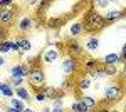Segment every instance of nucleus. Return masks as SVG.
<instances>
[{
    "label": "nucleus",
    "mask_w": 126,
    "mask_h": 112,
    "mask_svg": "<svg viewBox=\"0 0 126 112\" xmlns=\"http://www.w3.org/2000/svg\"><path fill=\"white\" fill-rule=\"evenodd\" d=\"M81 22L84 25V30H87V32H99V30L104 28V19H103V15L94 9L87 10Z\"/></svg>",
    "instance_id": "obj_1"
},
{
    "label": "nucleus",
    "mask_w": 126,
    "mask_h": 112,
    "mask_svg": "<svg viewBox=\"0 0 126 112\" xmlns=\"http://www.w3.org/2000/svg\"><path fill=\"white\" fill-rule=\"evenodd\" d=\"M40 112H50V107H42Z\"/></svg>",
    "instance_id": "obj_35"
},
{
    "label": "nucleus",
    "mask_w": 126,
    "mask_h": 112,
    "mask_svg": "<svg viewBox=\"0 0 126 112\" xmlns=\"http://www.w3.org/2000/svg\"><path fill=\"white\" fill-rule=\"evenodd\" d=\"M50 112H66L64 107H50Z\"/></svg>",
    "instance_id": "obj_31"
},
{
    "label": "nucleus",
    "mask_w": 126,
    "mask_h": 112,
    "mask_svg": "<svg viewBox=\"0 0 126 112\" xmlns=\"http://www.w3.org/2000/svg\"><path fill=\"white\" fill-rule=\"evenodd\" d=\"M59 57H61V49L57 45H49L44 52H42V62L44 64H54L56 60H59Z\"/></svg>",
    "instance_id": "obj_6"
},
{
    "label": "nucleus",
    "mask_w": 126,
    "mask_h": 112,
    "mask_svg": "<svg viewBox=\"0 0 126 112\" xmlns=\"http://www.w3.org/2000/svg\"><path fill=\"white\" fill-rule=\"evenodd\" d=\"M118 55H119V64H125L126 65V42L121 47V54H118Z\"/></svg>",
    "instance_id": "obj_25"
},
{
    "label": "nucleus",
    "mask_w": 126,
    "mask_h": 112,
    "mask_svg": "<svg viewBox=\"0 0 126 112\" xmlns=\"http://www.w3.org/2000/svg\"><path fill=\"white\" fill-rule=\"evenodd\" d=\"M109 3H111L109 0H96L94 2V5H96L97 9H106V7H109Z\"/></svg>",
    "instance_id": "obj_27"
},
{
    "label": "nucleus",
    "mask_w": 126,
    "mask_h": 112,
    "mask_svg": "<svg viewBox=\"0 0 126 112\" xmlns=\"http://www.w3.org/2000/svg\"><path fill=\"white\" fill-rule=\"evenodd\" d=\"M79 67H81L79 59L71 57V55H66L62 59V62H61V70H62V74L67 75V77H72L79 70Z\"/></svg>",
    "instance_id": "obj_4"
},
{
    "label": "nucleus",
    "mask_w": 126,
    "mask_h": 112,
    "mask_svg": "<svg viewBox=\"0 0 126 112\" xmlns=\"http://www.w3.org/2000/svg\"><path fill=\"white\" fill-rule=\"evenodd\" d=\"M84 32H86V30H84V25H82L81 20H74V22H71V25H69V34H71V37H72V38L81 37Z\"/></svg>",
    "instance_id": "obj_12"
},
{
    "label": "nucleus",
    "mask_w": 126,
    "mask_h": 112,
    "mask_svg": "<svg viewBox=\"0 0 126 112\" xmlns=\"http://www.w3.org/2000/svg\"><path fill=\"white\" fill-rule=\"evenodd\" d=\"M103 67H104V70H106L108 77H114V75L118 74V70H116V65H103Z\"/></svg>",
    "instance_id": "obj_24"
},
{
    "label": "nucleus",
    "mask_w": 126,
    "mask_h": 112,
    "mask_svg": "<svg viewBox=\"0 0 126 112\" xmlns=\"http://www.w3.org/2000/svg\"><path fill=\"white\" fill-rule=\"evenodd\" d=\"M123 97H125V87H123V84H119V82L108 84L104 87V90H103V100L108 105L118 104Z\"/></svg>",
    "instance_id": "obj_2"
},
{
    "label": "nucleus",
    "mask_w": 126,
    "mask_h": 112,
    "mask_svg": "<svg viewBox=\"0 0 126 112\" xmlns=\"http://www.w3.org/2000/svg\"><path fill=\"white\" fill-rule=\"evenodd\" d=\"M82 67H84V70H86V74L89 75V74H93V72H94V70H96V69H99V62H97L96 59H91V57H89V59H86V60H84V64H82Z\"/></svg>",
    "instance_id": "obj_19"
},
{
    "label": "nucleus",
    "mask_w": 126,
    "mask_h": 112,
    "mask_svg": "<svg viewBox=\"0 0 126 112\" xmlns=\"http://www.w3.org/2000/svg\"><path fill=\"white\" fill-rule=\"evenodd\" d=\"M19 45H20V54H27L32 50V42L29 38H19Z\"/></svg>",
    "instance_id": "obj_21"
},
{
    "label": "nucleus",
    "mask_w": 126,
    "mask_h": 112,
    "mask_svg": "<svg viewBox=\"0 0 126 112\" xmlns=\"http://www.w3.org/2000/svg\"><path fill=\"white\" fill-rule=\"evenodd\" d=\"M32 100L37 102L39 105H44V104L47 102V97H46V94L42 92V90H35V94H32Z\"/></svg>",
    "instance_id": "obj_22"
},
{
    "label": "nucleus",
    "mask_w": 126,
    "mask_h": 112,
    "mask_svg": "<svg viewBox=\"0 0 126 112\" xmlns=\"http://www.w3.org/2000/svg\"><path fill=\"white\" fill-rule=\"evenodd\" d=\"M5 35H7V28L0 25V42H2V40H5Z\"/></svg>",
    "instance_id": "obj_29"
},
{
    "label": "nucleus",
    "mask_w": 126,
    "mask_h": 112,
    "mask_svg": "<svg viewBox=\"0 0 126 112\" xmlns=\"http://www.w3.org/2000/svg\"><path fill=\"white\" fill-rule=\"evenodd\" d=\"M103 19H104V25H111V24H116L121 19H125V15H123V10H109Z\"/></svg>",
    "instance_id": "obj_11"
},
{
    "label": "nucleus",
    "mask_w": 126,
    "mask_h": 112,
    "mask_svg": "<svg viewBox=\"0 0 126 112\" xmlns=\"http://www.w3.org/2000/svg\"><path fill=\"white\" fill-rule=\"evenodd\" d=\"M79 100L84 104V107H86L89 112H91V111H96L97 107H99L96 97H93V95H81V97H79Z\"/></svg>",
    "instance_id": "obj_15"
},
{
    "label": "nucleus",
    "mask_w": 126,
    "mask_h": 112,
    "mask_svg": "<svg viewBox=\"0 0 126 112\" xmlns=\"http://www.w3.org/2000/svg\"><path fill=\"white\" fill-rule=\"evenodd\" d=\"M91 85H93V80H91L87 75H81V77H78V80H76V89L81 90V92L89 90V89H91Z\"/></svg>",
    "instance_id": "obj_17"
},
{
    "label": "nucleus",
    "mask_w": 126,
    "mask_h": 112,
    "mask_svg": "<svg viewBox=\"0 0 126 112\" xmlns=\"http://www.w3.org/2000/svg\"><path fill=\"white\" fill-rule=\"evenodd\" d=\"M27 82L34 90H40L46 85V72H44V69L39 65H32L29 77H27Z\"/></svg>",
    "instance_id": "obj_3"
},
{
    "label": "nucleus",
    "mask_w": 126,
    "mask_h": 112,
    "mask_svg": "<svg viewBox=\"0 0 126 112\" xmlns=\"http://www.w3.org/2000/svg\"><path fill=\"white\" fill-rule=\"evenodd\" d=\"M12 52H20L19 40H12Z\"/></svg>",
    "instance_id": "obj_28"
},
{
    "label": "nucleus",
    "mask_w": 126,
    "mask_h": 112,
    "mask_svg": "<svg viewBox=\"0 0 126 112\" xmlns=\"http://www.w3.org/2000/svg\"><path fill=\"white\" fill-rule=\"evenodd\" d=\"M15 97L20 99L22 102H29V100H32V92L29 87L20 85V87H15Z\"/></svg>",
    "instance_id": "obj_14"
},
{
    "label": "nucleus",
    "mask_w": 126,
    "mask_h": 112,
    "mask_svg": "<svg viewBox=\"0 0 126 112\" xmlns=\"http://www.w3.org/2000/svg\"><path fill=\"white\" fill-rule=\"evenodd\" d=\"M15 22H17V30L22 32V34L24 32H29V30H32V28L35 27V20H34V17H30V15H22Z\"/></svg>",
    "instance_id": "obj_8"
},
{
    "label": "nucleus",
    "mask_w": 126,
    "mask_h": 112,
    "mask_svg": "<svg viewBox=\"0 0 126 112\" xmlns=\"http://www.w3.org/2000/svg\"><path fill=\"white\" fill-rule=\"evenodd\" d=\"M30 69H32V65H30V64H27V62H19V64H15V65L10 67L9 79H19V77L27 79V77H29Z\"/></svg>",
    "instance_id": "obj_5"
},
{
    "label": "nucleus",
    "mask_w": 126,
    "mask_h": 112,
    "mask_svg": "<svg viewBox=\"0 0 126 112\" xmlns=\"http://www.w3.org/2000/svg\"><path fill=\"white\" fill-rule=\"evenodd\" d=\"M22 112H35V111H34L32 107H25V109H24V111H22Z\"/></svg>",
    "instance_id": "obj_34"
},
{
    "label": "nucleus",
    "mask_w": 126,
    "mask_h": 112,
    "mask_svg": "<svg viewBox=\"0 0 126 112\" xmlns=\"http://www.w3.org/2000/svg\"><path fill=\"white\" fill-rule=\"evenodd\" d=\"M12 52V40H2L0 42V55Z\"/></svg>",
    "instance_id": "obj_23"
},
{
    "label": "nucleus",
    "mask_w": 126,
    "mask_h": 112,
    "mask_svg": "<svg viewBox=\"0 0 126 112\" xmlns=\"http://www.w3.org/2000/svg\"><path fill=\"white\" fill-rule=\"evenodd\" d=\"M121 79H125V80H126V65L123 67V70H121Z\"/></svg>",
    "instance_id": "obj_32"
},
{
    "label": "nucleus",
    "mask_w": 126,
    "mask_h": 112,
    "mask_svg": "<svg viewBox=\"0 0 126 112\" xmlns=\"http://www.w3.org/2000/svg\"><path fill=\"white\" fill-rule=\"evenodd\" d=\"M82 47H84V50H87V52H96L97 49H99V37L97 35H89Z\"/></svg>",
    "instance_id": "obj_16"
},
{
    "label": "nucleus",
    "mask_w": 126,
    "mask_h": 112,
    "mask_svg": "<svg viewBox=\"0 0 126 112\" xmlns=\"http://www.w3.org/2000/svg\"><path fill=\"white\" fill-rule=\"evenodd\" d=\"M5 109H7V112H22L25 109V102H22L17 97H12V99H9V104Z\"/></svg>",
    "instance_id": "obj_13"
},
{
    "label": "nucleus",
    "mask_w": 126,
    "mask_h": 112,
    "mask_svg": "<svg viewBox=\"0 0 126 112\" xmlns=\"http://www.w3.org/2000/svg\"><path fill=\"white\" fill-rule=\"evenodd\" d=\"M0 95H3L5 99L15 97V89L10 85V82H2V85H0Z\"/></svg>",
    "instance_id": "obj_18"
},
{
    "label": "nucleus",
    "mask_w": 126,
    "mask_h": 112,
    "mask_svg": "<svg viewBox=\"0 0 126 112\" xmlns=\"http://www.w3.org/2000/svg\"><path fill=\"white\" fill-rule=\"evenodd\" d=\"M119 64V55L118 54H108L103 59V65H118Z\"/></svg>",
    "instance_id": "obj_20"
},
{
    "label": "nucleus",
    "mask_w": 126,
    "mask_h": 112,
    "mask_svg": "<svg viewBox=\"0 0 126 112\" xmlns=\"http://www.w3.org/2000/svg\"><path fill=\"white\" fill-rule=\"evenodd\" d=\"M14 2L12 0H0V10H7V9H12Z\"/></svg>",
    "instance_id": "obj_26"
},
{
    "label": "nucleus",
    "mask_w": 126,
    "mask_h": 112,
    "mask_svg": "<svg viewBox=\"0 0 126 112\" xmlns=\"http://www.w3.org/2000/svg\"><path fill=\"white\" fill-rule=\"evenodd\" d=\"M17 19V10L15 9H7V10H0V25L2 27H9L14 24V20Z\"/></svg>",
    "instance_id": "obj_9"
},
{
    "label": "nucleus",
    "mask_w": 126,
    "mask_h": 112,
    "mask_svg": "<svg viewBox=\"0 0 126 112\" xmlns=\"http://www.w3.org/2000/svg\"><path fill=\"white\" fill-rule=\"evenodd\" d=\"M0 85H2V82H0Z\"/></svg>",
    "instance_id": "obj_36"
},
{
    "label": "nucleus",
    "mask_w": 126,
    "mask_h": 112,
    "mask_svg": "<svg viewBox=\"0 0 126 112\" xmlns=\"http://www.w3.org/2000/svg\"><path fill=\"white\" fill-rule=\"evenodd\" d=\"M42 92L46 94V97H47V100H54V99H62V95H64V90L61 89V87H52V85H44L42 89H40Z\"/></svg>",
    "instance_id": "obj_10"
},
{
    "label": "nucleus",
    "mask_w": 126,
    "mask_h": 112,
    "mask_svg": "<svg viewBox=\"0 0 126 112\" xmlns=\"http://www.w3.org/2000/svg\"><path fill=\"white\" fill-rule=\"evenodd\" d=\"M96 112H113V111H111L108 105H99V107L96 109Z\"/></svg>",
    "instance_id": "obj_30"
},
{
    "label": "nucleus",
    "mask_w": 126,
    "mask_h": 112,
    "mask_svg": "<svg viewBox=\"0 0 126 112\" xmlns=\"http://www.w3.org/2000/svg\"><path fill=\"white\" fill-rule=\"evenodd\" d=\"M66 47H67V55L76 57V59H79L81 55H84V47L81 45V42H79L78 38H71V40H67Z\"/></svg>",
    "instance_id": "obj_7"
},
{
    "label": "nucleus",
    "mask_w": 126,
    "mask_h": 112,
    "mask_svg": "<svg viewBox=\"0 0 126 112\" xmlns=\"http://www.w3.org/2000/svg\"><path fill=\"white\" fill-rule=\"evenodd\" d=\"M3 65H5V57L0 55V67H3Z\"/></svg>",
    "instance_id": "obj_33"
}]
</instances>
